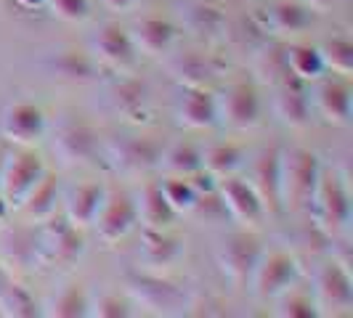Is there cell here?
I'll return each mask as SVG.
<instances>
[{"instance_id":"1","label":"cell","mask_w":353,"mask_h":318,"mask_svg":"<svg viewBox=\"0 0 353 318\" xmlns=\"http://www.w3.org/2000/svg\"><path fill=\"white\" fill-rule=\"evenodd\" d=\"M308 210L314 215L316 226L327 239L343 236L351 226V189L348 176L340 170H321L316 180L314 196L308 202Z\"/></svg>"},{"instance_id":"2","label":"cell","mask_w":353,"mask_h":318,"mask_svg":"<svg viewBox=\"0 0 353 318\" xmlns=\"http://www.w3.org/2000/svg\"><path fill=\"white\" fill-rule=\"evenodd\" d=\"M321 165L311 149L290 146L279 149V202L282 210H305L316 189Z\"/></svg>"},{"instance_id":"3","label":"cell","mask_w":353,"mask_h":318,"mask_svg":"<svg viewBox=\"0 0 353 318\" xmlns=\"http://www.w3.org/2000/svg\"><path fill=\"white\" fill-rule=\"evenodd\" d=\"M165 143L157 136L141 133H117L104 143V157L109 167L120 176H143L159 165Z\"/></svg>"},{"instance_id":"4","label":"cell","mask_w":353,"mask_h":318,"mask_svg":"<svg viewBox=\"0 0 353 318\" xmlns=\"http://www.w3.org/2000/svg\"><path fill=\"white\" fill-rule=\"evenodd\" d=\"M311 297L319 316H351L353 310V273L335 257L316 265L311 279Z\"/></svg>"},{"instance_id":"5","label":"cell","mask_w":353,"mask_h":318,"mask_svg":"<svg viewBox=\"0 0 353 318\" xmlns=\"http://www.w3.org/2000/svg\"><path fill=\"white\" fill-rule=\"evenodd\" d=\"M128 295L136 305L146 308L154 316H181L186 313L189 297L178 284L162 279L157 273H133L125 279Z\"/></svg>"},{"instance_id":"6","label":"cell","mask_w":353,"mask_h":318,"mask_svg":"<svg viewBox=\"0 0 353 318\" xmlns=\"http://www.w3.org/2000/svg\"><path fill=\"white\" fill-rule=\"evenodd\" d=\"M298 273H301V265H298V257L292 252H287V249L265 252L263 249L248 284L258 300H276L279 295L295 286Z\"/></svg>"},{"instance_id":"7","label":"cell","mask_w":353,"mask_h":318,"mask_svg":"<svg viewBox=\"0 0 353 318\" xmlns=\"http://www.w3.org/2000/svg\"><path fill=\"white\" fill-rule=\"evenodd\" d=\"M43 176H46L43 159L30 146H19L0 167V196L8 202V207H21V202L30 196Z\"/></svg>"},{"instance_id":"8","label":"cell","mask_w":353,"mask_h":318,"mask_svg":"<svg viewBox=\"0 0 353 318\" xmlns=\"http://www.w3.org/2000/svg\"><path fill=\"white\" fill-rule=\"evenodd\" d=\"M263 255V244L252 231H234L221 239L215 249V260L221 265L223 276L236 286H245Z\"/></svg>"},{"instance_id":"9","label":"cell","mask_w":353,"mask_h":318,"mask_svg":"<svg viewBox=\"0 0 353 318\" xmlns=\"http://www.w3.org/2000/svg\"><path fill=\"white\" fill-rule=\"evenodd\" d=\"M85 249L80 229H74L67 218H46V226L37 233V263L72 265Z\"/></svg>"},{"instance_id":"10","label":"cell","mask_w":353,"mask_h":318,"mask_svg":"<svg viewBox=\"0 0 353 318\" xmlns=\"http://www.w3.org/2000/svg\"><path fill=\"white\" fill-rule=\"evenodd\" d=\"M218 125L229 130H252L261 123V96L250 83H231L215 96Z\"/></svg>"},{"instance_id":"11","label":"cell","mask_w":353,"mask_h":318,"mask_svg":"<svg viewBox=\"0 0 353 318\" xmlns=\"http://www.w3.org/2000/svg\"><path fill=\"white\" fill-rule=\"evenodd\" d=\"M139 223V215H136V199L128 194V191H109L101 202V207L93 218V229L96 236L104 242V244H114L125 239L130 231L136 229Z\"/></svg>"},{"instance_id":"12","label":"cell","mask_w":353,"mask_h":318,"mask_svg":"<svg viewBox=\"0 0 353 318\" xmlns=\"http://www.w3.org/2000/svg\"><path fill=\"white\" fill-rule=\"evenodd\" d=\"M226 64L208 51H176L168 59V72L183 88H210L212 83L223 74Z\"/></svg>"},{"instance_id":"13","label":"cell","mask_w":353,"mask_h":318,"mask_svg":"<svg viewBox=\"0 0 353 318\" xmlns=\"http://www.w3.org/2000/svg\"><path fill=\"white\" fill-rule=\"evenodd\" d=\"M248 183L261 199L265 215L282 212V202H279V146H268V149H261L255 154V159L250 162Z\"/></svg>"},{"instance_id":"14","label":"cell","mask_w":353,"mask_h":318,"mask_svg":"<svg viewBox=\"0 0 353 318\" xmlns=\"http://www.w3.org/2000/svg\"><path fill=\"white\" fill-rule=\"evenodd\" d=\"M53 151L64 165H88L99 154V133L83 120H67L56 130Z\"/></svg>"},{"instance_id":"15","label":"cell","mask_w":353,"mask_h":318,"mask_svg":"<svg viewBox=\"0 0 353 318\" xmlns=\"http://www.w3.org/2000/svg\"><path fill=\"white\" fill-rule=\"evenodd\" d=\"M0 133L3 138L17 146H32L46 133V114L43 109L30 101L11 104L0 117Z\"/></svg>"},{"instance_id":"16","label":"cell","mask_w":353,"mask_h":318,"mask_svg":"<svg viewBox=\"0 0 353 318\" xmlns=\"http://www.w3.org/2000/svg\"><path fill=\"white\" fill-rule=\"evenodd\" d=\"M218 196H221L223 207L229 212V218H234L236 223H242L245 229L258 226L265 218L261 199L250 189V183L245 178L226 176L223 180H218Z\"/></svg>"},{"instance_id":"17","label":"cell","mask_w":353,"mask_h":318,"mask_svg":"<svg viewBox=\"0 0 353 318\" xmlns=\"http://www.w3.org/2000/svg\"><path fill=\"white\" fill-rule=\"evenodd\" d=\"M93 48V59L101 61L104 67H112V70H130L133 61H136V45L130 40V32L123 30L120 24H104L99 27V32L90 43Z\"/></svg>"},{"instance_id":"18","label":"cell","mask_w":353,"mask_h":318,"mask_svg":"<svg viewBox=\"0 0 353 318\" xmlns=\"http://www.w3.org/2000/svg\"><path fill=\"white\" fill-rule=\"evenodd\" d=\"M178 17H181V24L199 40L215 43V40L226 37V27H229L226 11L212 0H186L181 6Z\"/></svg>"},{"instance_id":"19","label":"cell","mask_w":353,"mask_h":318,"mask_svg":"<svg viewBox=\"0 0 353 318\" xmlns=\"http://www.w3.org/2000/svg\"><path fill=\"white\" fill-rule=\"evenodd\" d=\"M311 88L298 77H287L276 85L274 96V114L282 120L287 127H305L311 120Z\"/></svg>"},{"instance_id":"20","label":"cell","mask_w":353,"mask_h":318,"mask_svg":"<svg viewBox=\"0 0 353 318\" xmlns=\"http://www.w3.org/2000/svg\"><path fill=\"white\" fill-rule=\"evenodd\" d=\"M311 90V106L332 125H348L353 114V90L345 80H316Z\"/></svg>"},{"instance_id":"21","label":"cell","mask_w":353,"mask_h":318,"mask_svg":"<svg viewBox=\"0 0 353 318\" xmlns=\"http://www.w3.org/2000/svg\"><path fill=\"white\" fill-rule=\"evenodd\" d=\"M106 104L130 123H143L149 114V88L136 77H117L106 88Z\"/></svg>"},{"instance_id":"22","label":"cell","mask_w":353,"mask_h":318,"mask_svg":"<svg viewBox=\"0 0 353 318\" xmlns=\"http://www.w3.org/2000/svg\"><path fill=\"white\" fill-rule=\"evenodd\" d=\"M314 24V8L303 0H279L265 11V32L279 40L298 37Z\"/></svg>"},{"instance_id":"23","label":"cell","mask_w":353,"mask_h":318,"mask_svg":"<svg viewBox=\"0 0 353 318\" xmlns=\"http://www.w3.org/2000/svg\"><path fill=\"white\" fill-rule=\"evenodd\" d=\"M176 123L186 130H208L218 125V106L210 88H183L176 104Z\"/></svg>"},{"instance_id":"24","label":"cell","mask_w":353,"mask_h":318,"mask_svg":"<svg viewBox=\"0 0 353 318\" xmlns=\"http://www.w3.org/2000/svg\"><path fill=\"white\" fill-rule=\"evenodd\" d=\"M43 67L53 77L67 80V83H93L99 77V61L93 53L77 51V48H59L51 56H46Z\"/></svg>"},{"instance_id":"25","label":"cell","mask_w":353,"mask_h":318,"mask_svg":"<svg viewBox=\"0 0 353 318\" xmlns=\"http://www.w3.org/2000/svg\"><path fill=\"white\" fill-rule=\"evenodd\" d=\"M183 255V242L168 233V231L143 229L141 231V247H139V257L149 271H168L181 260Z\"/></svg>"},{"instance_id":"26","label":"cell","mask_w":353,"mask_h":318,"mask_svg":"<svg viewBox=\"0 0 353 318\" xmlns=\"http://www.w3.org/2000/svg\"><path fill=\"white\" fill-rule=\"evenodd\" d=\"M128 32H130V40H133L136 51L146 53V56H162V53L170 51L173 43H176V27L168 19H139Z\"/></svg>"},{"instance_id":"27","label":"cell","mask_w":353,"mask_h":318,"mask_svg":"<svg viewBox=\"0 0 353 318\" xmlns=\"http://www.w3.org/2000/svg\"><path fill=\"white\" fill-rule=\"evenodd\" d=\"M106 196V189L101 183H83V186H74L67 202H64V218L70 220L74 229H88L96 218V212L101 207Z\"/></svg>"},{"instance_id":"28","label":"cell","mask_w":353,"mask_h":318,"mask_svg":"<svg viewBox=\"0 0 353 318\" xmlns=\"http://www.w3.org/2000/svg\"><path fill=\"white\" fill-rule=\"evenodd\" d=\"M136 215L143 223V229L168 231L176 223V210L165 202V196L159 191V183H146L141 194L136 199Z\"/></svg>"},{"instance_id":"29","label":"cell","mask_w":353,"mask_h":318,"mask_svg":"<svg viewBox=\"0 0 353 318\" xmlns=\"http://www.w3.org/2000/svg\"><path fill=\"white\" fill-rule=\"evenodd\" d=\"M252 72H255V80L276 88L279 83H284L290 77V67H287V43L284 40H274V43H265L263 48L255 51L252 59Z\"/></svg>"},{"instance_id":"30","label":"cell","mask_w":353,"mask_h":318,"mask_svg":"<svg viewBox=\"0 0 353 318\" xmlns=\"http://www.w3.org/2000/svg\"><path fill=\"white\" fill-rule=\"evenodd\" d=\"M157 167L165 173V176L189 178L192 173H196V170L202 167V149L192 141L170 143V146L162 149Z\"/></svg>"},{"instance_id":"31","label":"cell","mask_w":353,"mask_h":318,"mask_svg":"<svg viewBox=\"0 0 353 318\" xmlns=\"http://www.w3.org/2000/svg\"><path fill=\"white\" fill-rule=\"evenodd\" d=\"M43 313L51 318H85L90 313V297L85 286L83 284H67L64 289H59L48 300Z\"/></svg>"},{"instance_id":"32","label":"cell","mask_w":353,"mask_h":318,"mask_svg":"<svg viewBox=\"0 0 353 318\" xmlns=\"http://www.w3.org/2000/svg\"><path fill=\"white\" fill-rule=\"evenodd\" d=\"M287 67L290 74L298 77L303 83H316L319 77H324V61L316 45H305V43H287Z\"/></svg>"},{"instance_id":"33","label":"cell","mask_w":353,"mask_h":318,"mask_svg":"<svg viewBox=\"0 0 353 318\" xmlns=\"http://www.w3.org/2000/svg\"><path fill=\"white\" fill-rule=\"evenodd\" d=\"M245 165V149L239 143H212L202 149V167L215 178L234 176Z\"/></svg>"},{"instance_id":"34","label":"cell","mask_w":353,"mask_h":318,"mask_svg":"<svg viewBox=\"0 0 353 318\" xmlns=\"http://www.w3.org/2000/svg\"><path fill=\"white\" fill-rule=\"evenodd\" d=\"M56 199H59V178L46 173L37 180V186L30 191V196L21 202L19 210H24L32 220H46L56 210Z\"/></svg>"},{"instance_id":"35","label":"cell","mask_w":353,"mask_h":318,"mask_svg":"<svg viewBox=\"0 0 353 318\" xmlns=\"http://www.w3.org/2000/svg\"><path fill=\"white\" fill-rule=\"evenodd\" d=\"M0 313L8 318L43 316V310H40V305L35 302V297L17 282H11L3 292H0Z\"/></svg>"},{"instance_id":"36","label":"cell","mask_w":353,"mask_h":318,"mask_svg":"<svg viewBox=\"0 0 353 318\" xmlns=\"http://www.w3.org/2000/svg\"><path fill=\"white\" fill-rule=\"evenodd\" d=\"M316 48L330 72H337L340 77H348L353 72V43L348 37H327Z\"/></svg>"},{"instance_id":"37","label":"cell","mask_w":353,"mask_h":318,"mask_svg":"<svg viewBox=\"0 0 353 318\" xmlns=\"http://www.w3.org/2000/svg\"><path fill=\"white\" fill-rule=\"evenodd\" d=\"M159 191L165 196V202L176 210V215H186L192 212V207L196 204V191L192 189L189 178H178V176H168L162 183H159Z\"/></svg>"},{"instance_id":"38","label":"cell","mask_w":353,"mask_h":318,"mask_svg":"<svg viewBox=\"0 0 353 318\" xmlns=\"http://www.w3.org/2000/svg\"><path fill=\"white\" fill-rule=\"evenodd\" d=\"M6 252H8V257H11L17 265H21V268L37 263L35 231H30V229L11 231V233H8V239H6Z\"/></svg>"},{"instance_id":"39","label":"cell","mask_w":353,"mask_h":318,"mask_svg":"<svg viewBox=\"0 0 353 318\" xmlns=\"http://www.w3.org/2000/svg\"><path fill=\"white\" fill-rule=\"evenodd\" d=\"M279 297H282L279 308H276V316L279 318H319L316 305H314V297H311V295L287 289Z\"/></svg>"},{"instance_id":"40","label":"cell","mask_w":353,"mask_h":318,"mask_svg":"<svg viewBox=\"0 0 353 318\" xmlns=\"http://www.w3.org/2000/svg\"><path fill=\"white\" fill-rule=\"evenodd\" d=\"M88 316L99 318H128L133 316L130 310V302L123 300L120 295H101L96 302H90V313Z\"/></svg>"},{"instance_id":"41","label":"cell","mask_w":353,"mask_h":318,"mask_svg":"<svg viewBox=\"0 0 353 318\" xmlns=\"http://www.w3.org/2000/svg\"><path fill=\"white\" fill-rule=\"evenodd\" d=\"M46 6L61 21H85L90 17L88 0H46Z\"/></svg>"},{"instance_id":"42","label":"cell","mask_w":353,"mask_h":318,"mask_svg":"<svg viewBox=\"0 0 353 318\" xmlns=\"http://www.w3.org/2000/svg\"><path fill=\"white\" fill-rule=\"evenodd\" d=\"M189 183H192V189H194L199 196L218 191V178L212 176V173H208L205 167H199L196 173H192V176H189Z\"/></svg>"},{"instance_id":"43","label":"cell","mask_w":353,"mask_h":318,"mask_svg":"<svg viewBox=\"0 0 353 318\" xmlns=\"http://www.w3.org/2000/svg\"><path fill=\"white\" fill-rule=\"evenodd\" d=\"M136 3H139V0H104V6L112 8V11H130Z\"/></svg>"},{"instance_id":"44","label":"cell","mask_w":353,"mask_h":318,"mask_svg":"<svg viewBox=\"0 0 353 318\" xmlns=\"http://www.w3.org/2000/svg\"><path fill=\"white\" fill-rule=\"evenodd\" d=\"M308 3L311 8H330V6H337V3H345V0H303Z\"/></svg>"},{"instance_id":"45","label":"cell","mask_w":353,"mask_h":318,"mask_svg":"<svg viewBox=\"0 0 353 318\" xmlns=\"http://www.w3.org/2000/svg\"><path fill=\"white\" fill-rule=\"evenodd\" d=\"M19 8H24V11H32V8H40L46 0H14Z\"/></svg>"},{"instance_id":"46","label":"cell","mask_w":353,"mask_h":318,"mask_svg":"<svg viewBox=\"0 0 353 318\" xmlns=\"http://www.w3.org/2000/svg\"><path fill=\"white\" fill-rule=\"evenodd\" d=\"M8 284H11V276H8V271H6L3 265H0V292H3V289H6Z\"/></svg>"},{"instance_id":"47","label":"cell","mask_w":353,"mask_h":318,"mask_svg":"<svg viewBox=\"0 0 353 318\" xmlns=\"http://www.w3.org/2000/svg\"><path fill=\"white\" fill-rule=\"evenodd\" d=\"M6 215H8V202H6L3 196H0V220H3Z\"/></svg>"}]
</instances>
